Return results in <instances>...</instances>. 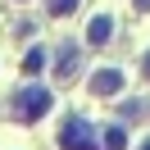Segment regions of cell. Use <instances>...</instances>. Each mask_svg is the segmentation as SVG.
Masks as SVG:
<instances>
[{"instance_id": "6da1fadb", "label": "cell", "mask_w": 150, "mask_h": 150, "mask_svg": "<svg viewBox=\"0 0 150 150\" xmlns=\"http://www.w3.org/2000/svg\"><path fill=\"white\" fill-rule=\"evenodd\" d=\"M50 105H55V96H50V86H23L18 96H14V114H18L23 123H37L50 114Z\"/></svg>"}, {"instance_id": "7a4b0ae2", "label": "cell", "mask_w": 150, "mask_h": 150, "mask_svg": "<svg viewBox=\"0 0 150 150\" xmlns=\"http://www.w3.org/2000/svg\"><path fill=\"white\" fill-rule=\"evenodd\" d=\"M59 146L64 150H100V137H96V127L86 118H64V127H59Z\"/></svg>"}, {"instance_id": "3957f363", "label": "cell", "mask_w": 150, "mask_h": 150, "mask_svg": "<svg viewBox=\"0 0 150 150\" xmlns=\"http://www.w3.org/2000/svg\"><path fill=\"white\" fill-rule=\"evenodd\" d=\"M123 91V73L118 68H96L91 73V96H100V100H109V96Z\"/></svg>"}, {"instance_id": "277c9868", "label": "cell", "mask_w": 150, "mask_h": 150, "mask_svg": "<svg viewBox=\"0 0 150 150\" xmlns=\"http://www.w3.org/2000/svg\"><path fill=\"white\" fill-rule=\"evenodd\" d=\"M109 37H114V18L109 14H96L86 23V46H109Z\"/></svg>"}, {"instance_id": "5b68a950", "label": "cell", "mask_w": 150, "mask_h": 150, "mask_svg": "<svg viewBox=\"0 0 150 150\" xmlns=\"http://www.w3.org/2000/svg\"><path fill=\"white\" fill-rule=\"evenodd\" d=\"M77 64H82V55H77V46L68 41V46L59 50V59H55V77H73V73H77Z\"/></svg>"}, {"instance_id": "8992f818", "label": "cell", "mask_w": 150, "mask_h": 150, "mask_svg": "<svg viewBox=\"0 0 150 150\" xmlns=\"http://www.w3.org/2000/svg\"><path fill=\"white\" fill-rule=\"evenodd\" d=\"M123 146H127V127H123V123L105 127V150H123Z\"/></svg>"}, {"instance_id": "52a82bcc", "label": "cell", "mask_w": 150, "mask_h": 150, "mask_svg": "<svg viewBox=\"0 0 150 150\" xmlns=\"http://www.w3.org/2000/svg\"><path fill=\"white\" fill-rule=\"evenodd\" d=\"M41 68H46V50H28V55H23V73H41Z\"/></svg>"}, {"instance_id": "ba28073f", "label": "cell", "mask_w": 150, "mask_h": 150, "mask_svg": "<svg viewBox=\"0 0 150 150\" xmlns=\"http://www.w3.org/2000/svg\"><path fill=\"white\" fill-rule=\"evenodd\" d=\"M46 9L55 14V18H68V14L77 9V0H46Z\"/></svg>"}, {"instance_id": "9c48e42d", "label": "cell", "mask_w": 150, "mask_h": 150, "mask_svg": "<svg viewBox=\"0 0 150 150\" xmlns=\"http://www.w3.org/2000/svg\"><path fill=\"white\" fill-rule=\"evenodd\" d=\"M132 9H141V14H150V0H132Z\"/></svg>"}, {"instance_id": "30bf717a", "label": "cell", "mask_w": 150, "mask_h": 150, "mask_svg": "<svg viewBox=\"0 0 150 150\" xmlns=\"http://www.w3.org/2000/svg\"><path fill=\"white\" fill-rule=\"evenodd\" d=\"M141 73H146V77H150V55H146V59H141Z\"/></svg>"}, {"instance_id": "8fae6325", "label": "cell", "mask_w": 150, "mask_h": 150, "mask_svg": "<svg viewBox=\"0 0 150 150\" xmlns=\"http://www.w3.org/2000/svg\"><path fill=\"white\" fill-rule=\"evenodd\" d=\"M137 150H150V137H146V141H141V146H137Z\"/></svg>"}]
</instances>
